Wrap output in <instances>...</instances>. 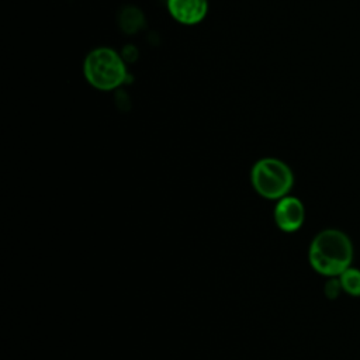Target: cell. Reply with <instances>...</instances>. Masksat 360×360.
Instances as JSON below:
<instances>
[{
    "label": "cell",
    "instance_id": "6da1fadb",
    "mask_svg": "<svg viewBox=\"0 0 360 360\" xmlns=\"http://www.w3.org/2000/svg\"><path fill=\"white\" fill-rule=\"evenodd\" d=\"M308 259L314 270L328 277H338L353 262L350 238L339 229H323L309 245Z\"/></svg>",
    "mask_w": 360,
    "mask_h": 360
},
{
    "label": "cell",
    "instance_id": "7a4b0ae2",
    "mask_svg": "<svg viewBox=\"0 0 360 360\" xmlns=\"http://www.w3.org/2000/svg\"><path fill=\"white\" fill-rule=\"evenodd\" d=\"M83 75L91 87L101 91L115 90L129 79L124 56L108 46L94 48L86 55Z\"/></svg>",
    "mask_w": 360,
    "mask_h": 360
},
{
    "label": "cell",
    "instance_id": "3957f363",
    "mask_svg": "<svg viewBox=\"0 0 360 360\" xmlns=\"http://www.w3.org/2000/svg\"><path fill=\"white\" fill-rule=\"evenodd\" d=\"M250 180L259 195L267 200H280L288 195L294 183V174L283 160L263 158L253 165Z\"/></svg>",
    "mask_w": 360,
    "mask_h": 360
},
{
    "label": "cell",
    "instance_id": "277c9868",
    "mask_svg": "<svg viewBox=\"0 0 360 360\" xmlns=\"http://www.w3.org/2000/svg\"><path fill=\"white\" fill-rule=\"evenodd\" d=\"M305 218V208L301 200L292 195H285L277 200L274 208V221L284 232H294L301 228Z\"/></svg>",
    "mask_w": 360,
    "mask_h": 360
},
{
    "label": "cell",
    "instance_id": "5b68a950",
    "mask_svg": "<svg viewBox=\"0 0 360 360\" xmlns=\"http://www.w3.org/2000/svg\"><path fill=\"white\" fill-rule=\"evenodd\" d=\"M169 14L183 25L200 24L208 13V0H167Z\"/></svg>",
    "mask_w": 360,
    "mask_h": 360
},
{
    "label": "cell",
    "instance_id": "8992f818",
    "mask_svg": "<svg viewBox=\"0 0 360 360\" xmlns=\"http://www.w3.org/2000/svg\"><path fill=\"white\" fill-rule=\"evenodd\" d=\"M118 25L122 32L132 35L141 31L145 25L143 13L135 6H125L118 13Z\"/></svg>",
    "mask_w": 360,
    "mask_h": 360
},
{
    "label": "cell",
    "instance_id": "52a82bcc",
    "mask_svg": "<svg viewBox=\"0 0 360 360\" xmlns=\"http://www.w3.org/2000/svg\"><path fill=\"white\" fill-rule=\"evenodd\" d=\"M339 281L342 284V290L350 295H360V270L354 267H347L339 276Z\"/></svg>",
    "mask_w": 360,
    "mask_h": 360
},
{
    "label": "cell",
    "instance_id": "ba28073f",
    "mask_svg": "<svg viewBox=\"0 0 360 360\" xmlns=\"http://www.w3.org/2000/svg\"><path fill=\"white\" fill-rule=\"evenodd\" d=\"M342 290V284L339 281V277H330V280L325 285V292L329 298H336Z\"/></svg>",
    "mask_w": 360,
    "mask_h": 360
}]
</instances>
